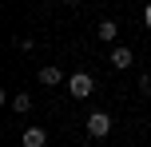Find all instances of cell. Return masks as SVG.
Returning a JSON list of instances; mask_svg holds the SVG:
<instances>
[{"mask_svg": "<svg viewBox=\"0 0 151 147\" xmlns=\"http://www.w3.org/2000/svg\"><path fill=\"white\" fill-rule=\"evenodd\" d=\"M91 87H96V80H91L88 72H76V76L68 80V92L76 95V100H88V95H91Z\"/></svg>", "mask_w": 151, "mask_h": 147, "instance_id": "obj_1", "label": "cell"}, {"mask_svg": "<svg viewBox=\"0 0 151 147\" xmlns=\"http://www.w3.org/2000/svg\"><path fill=\"white\" fill-rule=\"evenodd\" d=\"M107 131H111V115H107V111H91V115H88V135L104 139Z\"/></svg>", "mask_w": 151, "mask_h": 147, "instance_id": "obj_2", "label": "cell"}, {"mask_svg": "<svg viewBox=\"0 0 151 147\" xmlns=\"http://www.w3.org/2000/svg\"><path fill=\"white\" fill-rule=\"evenodd\" d=\"M96 36L104 40V44H111V40L119 36V28H115V20H99V28H96Z\"/></svg>", "mask_w": 151, "mask_h": 147, "instance_id": "obj_3", "label": "cell"}, {"mask_svg": "<svg viewBox=\"0 0 151 147\" xmlns=\"http://www.w3.org/2000/svg\"><path fill=\"white\" fill-rule=\"evenodd\" d=\"M111 64H115V68H127V64H131V48L127 44H115L111 48Z\"/></svg>", "mask_w": 151, "mask_h": 147, "instance_id": "obj_4", "label": "cell"}, {"mask_svg": "<svg viewBox=\"0 0 151 147\" xmlns=\"http://www.w3.org/2000/svg\"><path fill=\"white\" fill-rule=\"evenodd\" d=\"M48 135L40 131V127H24V147H44Z\"/></svg>", "mask_w": 151, "mask_h": 147, "instance_id": "obj_5", "label": "cell"}, {"mask_svg": "<svg viewBox=\"0 0 151 147\" xmlns=\"http://www.w3.org/2000/svg\"><path fill=\"white\" fill-rule=\"evenodd\" d=\"M60 80H64V72L56 68V64H48V68H40V84H48V87H52V84H60Z\"/></svg>", "mask_w": 151, "mask_h": 147, "instance_id": "obj_6", "label": "cell"}, {"mask_svg": "<svg viewBox=\"0 0 151 147\" xmlns=\"http://www.w3.org/2000/svg\"><path fill=\"white\" fill-rule=\"evenodd\" d=\"M12 108H16V111H28L32 100H28V95H12Z\"/></svg>", "mask_w": 151, "mask_h": 147, "instance_id": "obj_7", "label": "cell"}, {"mask_svg": "<svg viewBox=\"0 0 151 147\" xmlns=\"http://www.w3.org/2000/svg\"><path fill=\"white\" fill-rule=\"evenodd\" d=\"M139 87H143V92L151 95V76H143V80H139Z\"/></svg>", "mask_w": 151, "mask_h": 147, "instance_id": "obj_8", "label": "cell"}, {"mask_svg": "<svg viewBox=\"0 0 151 147\" xmlns=\"http://www.w3.org/2000/svg\"><path fill=\"white\" fill-rule=\"evenodd\" d=\"M143 24H147V28H151V4L143 8Z\"/></svg>", "mask_w": 151, "mask_h": 147, "instance_id": "obj_9", "label": "cell"}, {"mask_svg": "<svg viewBox=\"0 0 151 147\" xmlns=\"http://www.w3.org/2000/svg\"><path fill=\"white\" fill-rule=\"evenodd\" d=\"M60 4H80V0H60Z\"/></svg>", "mask_w": 151, "mask_h": 147, "instance_id": "obj_10", "label": "cell"}]
</instances>
